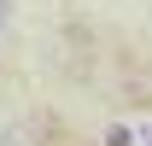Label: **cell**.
<instances>
[{
	"label": "cell",
	"instance_id": "cell-3",
	"mask_svg": "<svg viewBox=\"0 0 152 146\" xmlns=\"http://www.w3.org/2000/svg\"><path fill=\"white\" fill-rule=\"evenodd\" d=\"M146 140H152V134H146Z\"/></svg>",
	"mask_w": 152,
	"mask_h": 146
},
{
	"label": "cell",
	"instance_id": "cell-2",
	"mask_svg": "<svg viewBox=\"0 0 152 146\" xmlns=\"http://www.w3.org/2000/svg\"><path fill=\"white\" fill-rule=\"evenodd\" d=\"M6 12H12V6H6V0H0V29H6Z\"/></svg>",
	"mask_w": 152,
	"mask_h": 146
},
{
	"label": "cell",
	"instance_id": "cell-1",
	"mask_svg": "<svg viewBox=\"0 0 152 146\" xmlns=\"http://www.w3.org/2000/svg\"><path fill=\"white\" fill-rule=\"evenodd\" d=\"M41 134H47V123H41V117H18V123H6L0 146H41Z\"/></svg>",
	"mask_w": 152,
	"mask_h": 146
}]
</instances>
